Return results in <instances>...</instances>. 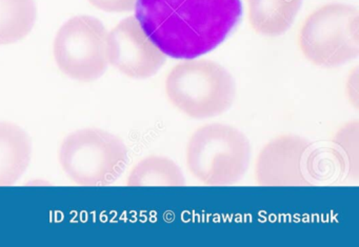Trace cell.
Wrapping results in <instances>:
<instances>
[{
  "instance_id": "obj_9",
  "label": "cell",
  "mask_w": 359,
  "mask_h": 247,
  "mask_svg": "<svg viewBox=\"0 0 359 247\" xmlns=\"http://www.w3.org/2000/svg\"><path fill=\"white\" fill-rule=\"evenodd\" d=\"M32 144L28 134L10 122H0V186L13 185L28 169Z\"/></svg>"
},
{
  "instance_id": "obj_15",
  "label": "cell",
  "mask_w": 359,
  "mask_h": 247,
  "mask_svg": "<svg viewBox=\"0 0 359 247\" xmlns=\"http://www.w3.org/2000/svg\"><path fill=\"white\" fill-rule=\"evenodd\" d=\"M346 94L350 104L355 108H358V68L357 66L351 71L346 78Z\"/></svg>"
},
{
  "instance_id": "obj_8",
  "label": "cell",
  "mask_w": 359,
  "mask_h": 247,
  "mask_svg": "<svg viewBox=\"0 0 359 247\" xmlns=\"http://www.w3.org/2000/svg\"><path fill=\"white\" fill-rule=\"evenodd\" d=\"M109 64L132 79L156 74L167 56L150 41L135 16L121 20L108 34Z\"/></svg>"
},
{
  "instance_id": "obj_1",
  "label": "cell",
  "mask_w": 359,
  "mask_h": 247,
  "mask_svg": "<svg viewBox=\"0 0 359 247\" xmlns=\"http://www.w3.org/2000/svg\"><path fill=\"white\" fill-rule=\"evenodd\" d=\"M135 18L169 57L194 59L222 45L243 15L241 0H136Z\"/></svg>"
},
{
  "instance_id": "obj_2",
  "label": "cell",
  "mask_w": 359,
  "mask_h": 247,
  "mask_svg": "<svg viewBox=\"0 0 359 247\" xmlns=\"http://www.w3.org/2000/svg\"><path fill=\"white\" fill-rule=\"evenodd\" d=\"M165 92L170 104L193 119L219 116L234 104L236 85L218 62L186 59L168 73Z\"/></svg>"
},
{
  "instance_id": "obj_6",
  "label": "cell",
  "mask_w": 359,
  "mask_h": 247,
  "mask_svg": "<svg viewBox=\"0 0 359 247\" xmlns=\"http://www.w3.org/2000/svg\"><path fill=\"white\" fill-rule=\"evenodd\" d=\"M108 31L97 18L75 16L58 30L53 53L58 68L75 80L91 83L108 68Z\"/></svg>"
},
{
  "instance_id": "obj_13",
  "label": "cell",
  "mask_w": 359,
  "mask_h": 247,
  "mask_svg": "<svg viewBox=\"0 0 359 247\" xmlns=\"http://www.w3.org/2000/svg\"><path fill=\"white\" fill-rule=\"evenodd\" d=\"M358 121H348L339 127L333 138V152L338 163L350 177H358Z\"/></svg>"
},
{
  "instance_id": "obj_5",
  "label": "cell",
  "mask_w": 359,
  "mask_h": 247,
  "mask_svg": "<svg viewBox=\"0 0 359 247\" xmlns=\"http://www.w3.org/2000/svg\"><path fill=\"white\" fill-rule=\"evenodd\" d=\"M58 160L67 177L81 186H106L123 174L128 162L125 142L100 129L73 132L62 140Z\"/></svg>"
},
{
  "instance_id": "obj_12",
  "label": "cell",
  "mask_w": 359,
  "mask_h": 247,
  "mask_svg": "<svg viewBox=\"0 0 359 247\" xmlns=\"http://www.w3.org/2000/svg\"><path fill=\"white\" fill-rule=\"evenodd\" d=\"M34 0H0V45L26 38L36 22Z\"/></svg>"
},
{
  "instance_id": "obj_10",
  "label": "cell",
  "mask_w": 359,
  "mask_h": 247,
  "mask_svg": "<svg viewBox=\"0 0 359 247\" xmlns=\"http://www.w3.org/2000/svg\"><path fill=\"white\" fill-rule=\"evenodd\" d=\"M254 32L268 37L285 34L297 17L302 0H245Z\"/></svg>"
},
{
  "instance_id": "obj_3",
  "label": "cell",
  "mask_w": 359,
  "mask_h": 247,
  "mask_svg": "<svg viewBox=\"0 0 359 247\" xmlns=\"http://www.w3.org/2000/svg\"><path fill=\"white\" fill-rule=\"evenodd\" d=\"M250 155L247 136L224 123H208L195 129L184 152L189 173L208 186L236 183L247 171Z\"/></svg>"
},
{
  "instance_id": "obj_4",
  "label": "cell",
  "mask_w": 359,
  "mask_h": 247,
  "mask_svg": "<svg viewBox=\"0 0 359 247\" xmlns=\"http://www.w3.org/2000/svg\"><path fill=\"white\" fill-rule=\"evenodd\" d=\"M298 48L311 64L335 68L359 54V12L353 6L327 3L315 9L302 22Z\"/></svg>"
},
{
  "instance_id": "obj_14",
  "label": "cell",
  "mask_w": 359,
  "mask_h": 247,
  "mask_svg": "<svg viewBox=\"0 0 359 247\" xmlns=\"http://www.w3.org/2000/svg\"><path fill=\"white\" fill-rule=\"evenodd\" d=\"M90 3L97 9L109 13H123L132 11L136 0H89Z\"/></svg>"
},
{
  "instance_id": "obj_7",
  "label": "cell",
  "mask_w": 359,
  "mask_h": 247,
  "mask_svg": "<svg viewBox=\"0 0 359 247\" xmlns=\"http://www.w3.org/2000/svg\"><path fill=\"white\" fill-rule=\"evenodd\" d=\"M313 146L306 138L281 134L269 140L254 163V180L264 188H291L313 184Z\"/></svg>"
},
{
  "instance_id": "obj_11",
  "label": "cell",
  "mask_w": 359,
  "mask_h": 247,
  "mask_svg": "<svg viewBox=\"0 0 359 247\" xmlns=\"http://www.w3.org/2000/svg\"><path fill=\"white\" fill-rule=\"evenodd\" d=\"M184 174L175 161L165 156L150 155L138 161L128 176L127 185L137 186H184Z\"/></svg>"
}]
</instances>
